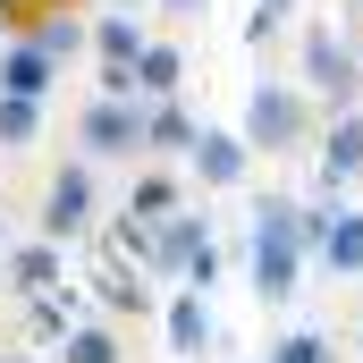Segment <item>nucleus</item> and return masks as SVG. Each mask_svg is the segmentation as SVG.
<instances>
[{"label": "nucleus", "mask_w": 363, "mask_h": 363, "mask_svg": "<svg viewBox=\"0 0 363 363\" xmlns=\"http://www.w3.org/2000/svg\"><path fill=\"white\" fill-rule=\"evenodd\" d=\"M144 43H152V34L135 26V9H101V17H93V60L135 68V60H144Z\"/></svg>", "instance_id": "obj_20"}, {"label": "nucleus", "mask_w": 363, "mask_h": 363, "mask_svg": "<svg viewBox=\"0 0 363 363\" xmlns=\"http://www.w3.org/2000/svg\"><path fill=\"white\" fill-rule=\"evenodd\" d=\"M43 9H77V0H43Z\"/></svg>", "instance_id": "obj_32"}, {"label": "nucleus", "mask_w": 363, "mask_h": 363, "mask_svg": "<svg viewBox=\"0 0 363 363\" xmlns=\"http://www.w3.org/2000/svg\"><path fill=\"white\" fill-rule=\"evenodd\" d=\"M313 194H330V203H347V186L363 178V110H338V118H321V135H313Z\"/></svg>", "instance_id": "obj_7"}, {"label": "nucleus", "mask_w": 363, "mask_h": 363, "mask_svg": "<svg viewBox=\"0 0 363 363\" xmlns=\"http://www.w3.org/2000/svg\"><path fill=\"white\" fill-rule=\"evenodd\" d=\"M203 9H211V0H152V17H169V26H194Z\"/></svg>", "instance_id": "obj_25"}, {"label": "nucleus", "mask_w": 363, "mask_h": 363, "mask_svg": "<svg viewBox=\"0 0 363 363\" xmlns=\"http://www.w3.org/2000/svg\"><path fill=\"white\" fill-rule=\"evenodd\" d=\"M101 161H60L51 186H43V211H34V237H51V245H93L101 228Z\"/></svg>", "instance_id": "obj_3"}, {"label": "nucleus", "mask_w": 363, "mask_h": 363, "mask_svg": "<svg viewBox=\"0 0 363 363\" xmlns=\"http://www.w3.org/2000/svg\"><path fill=\"white\" fill-rule=\"evenodd\" d=\"M85 296L110 321H152L161 313V279L144 271V262H127V254H110L101 237H93V262H85Z\"/></svg>", "instance_id": "obj_4"}, {"label": "nucleus", "mask_w": 363, "mask_h": 363, "mask_svg": "<svg viewBox=\"0 0 363 363\" xmlns=\"http://www.w3.org/2000/svg\"><path fill=\"white\" fill-rule=\"evenodd\" d=\"M178 203H186L178 169H169V161H152V169H135V186H127V203H118V211H135V220H169Z\"/></svg>", "instance_id": "obj_19"}, {"label": "nucleus", "mask_w": 363, "mask_h": 363, "mask_svg": "<svg viewBox=\"0 0 363 363\" xmlns=\"http://www.w3.org/2000/svg\"><path fill=\"white\" fill-rule=\"evenodd\" d=\"M9 34H17V17H9V9H0V43H9Z\"/></svg>", "instance_id": "obj_30"}, {"label": "nucleus", "mask_w": 363, "mask_h": 363, "mask_svg": "<svg viewBox=\"0 0 363 363\" xmlns=\"http://www.w3.org/2000/svg\"><path fill=\"white\" fill-rule=\"evenodd\" d=\"M203 245H211V220H203L194 203H178L169 220H152V279H161V287H186V271H194Z\"/></svg>", "instance_id": "obj_9"}, {"label": "nucleus", "mask_w": 363, "mask_h": 363, "mask_svg": "<svg viewBox=\"0 0 363 363\" xmlns=\"http://www.w3.org/2000/svg\"><path fill=\"white\" fill-rule=\"evenodd\" d=\"M262 363H338V338L330 330H287V338H271Z\"/></svg>", "instance_id": "obj_22"}, {"label": "nucleus", "mask_w": 363, "mask_h": 363, "mask_svg": "<svg viewBox=\"0 0 363 363\" xmlns=\"http://www.w3.org/2000/svg\"><path fill=\"white\" fill-rule=\"evenodd\" d=\"M51 85H60V60H51L34 34H9V43H0V93H26V101H43Z\"/></svg>", "instance_id": "obj_13"}, {"label": "nucleus", "mask_w": 363, "mask_h": 363, "mask_svg": "<svg viewBox=\"0 0 363 363\" xmlns=\"http://www.w3.org/2000/svg\"><path fill=\"white\" fill-rule=\"evenodd\" d=\"M271 9H287V17H296V0H271Z\"/></svg>", "instance_id": "obj_33"}, {"label": "nucleus", "mask_w": 363, "mask_h": 363, "mask_svg": "<svg viewBox=\"0 0 363 363\" xmlns=\"http://www.w3.org/2000/svg\"><path fill=\"white\" fill-rule=\"evenodd\" d=\"M0 9H9V17H17V26H26V17H34V9H43V0H0Z\"/></svg>", "instance_id": "obj_27"}, {"label": "nucleus", "mask_w": 363, "mask_h": 363, "mask_svg": "<svg viewBox=\"0 0 363 363\" xmlns=\"http://www.w3.org/2000/svg\"><path fill=\"white\" fill-rule=\"evenodd\" d=\"M194 135H203V118L186 110V93L152 101V118H144V161H186V152H194Z\"/></svg>", "instance_id": "obj_14"}, {"label": "nucleus", "mask_w": 363, "mask_h": 363, "mask_svg": "<svg viewBox=\"0 0 363 363\" xmlns=\"http://www.w3.org/2000/svg\"><path fill=\"white\" fill-rule=\"evenodd\" d=\"M296 68H304V93L321 101V118L363 110V43L338 17L330 26H296Z\"/></svg>", "instance_id": "obj_1"}, {"label": "nucleus", "mask_w": 363, "mask_h": 363, "mask_svg": "<svg viewBox=\"0 0 363 363\" xmlns=\"http://www.w3.org/2000/svg\"><path fill=\"white\" fill-rule=\"evenodd\" d=\"M355 363H363V313H355Z\"/></svg>", "instance_id": "obj_31"}, {"label": "nucleus", "mask_w": 363, "mask_h": 363, "mask_svg": "<svg viewBox=\"0 0 363 363\" xmlns=\"http://www.w3.org/2000/svg\"><path fill=\"white\" fill-rule=\"evenodd\" d=\"M68 254H77V245L17 237V245L0 254V271H9V304H17V296H43V287H60V279H68Z\"/></svg>", "instance_id": "obj_12"}, {"label": "nucleus", "mask_w": 363, "mask_h": 363, "mask_svg": "<svg viewBox=\"0 0 363 363\" xmlns=\"http://www.w3.org/2000/svg\"><path fill=\"white\" fill-rule=\"evenodd\" d=\"M9 245H17V237H9V211H0V254H9Z\"/></svg>", "instance_id": "obj_29"}, {"label": "nucleus", "mask_w": 363, "mask_h": 363, "mask_svg": "<svg viewBox=\"0 0 363 363\" xmlns=\"http://www.w3.org/2000/svg\"><path fill=\"white\" fill-rule=\"evenodd\" d=\"M287 26H296L287 9H271V0H254V17H245V51H271V43L287 34Z\"/></svg>", "instance_id": "obj_23"}, {"label": "nucleus", "mask_w": 363, "mask_h": 363, "mask_svg": "<svg viewBox=\"0 0 363 363\" xmlns=\"http://www.w3.org/2000/svg\"><path fill=\"white\" fill-rule=\"evenodd\" d=\"M237 135H245L254 152L287 161V152H304V144L321 135V101H313L304 85H279V77H262V85L245 93V118H237Z\"/></svg>", "instance_id": "obj_2"}, {"label": "nucleus", "mask_w": 363, "mask_h": 363, "mask_svg": "<svg viewBox=\"0 0 363 363\" xmlns=\"http://www.w3.org/2000/svg\"><path fill=\"white\" fill-rule=\"evenodd\" d=\"M101 9H135V17H144V9H152V0H101Z\"/></svg>", "instance_id": "obj_28"}, {"label": "nucleus", "mask_w": 363, "mask_h": 363, "mask_svg": "<svg viewBox=\"0 0 363 363\" xmlns=\"http://www.w3.org/2000/svg\"><path fill=\"white\" fill-rule=\"evenodd\" d=\"M144 118H152V101L93 93L85 110H77V152L85 161H144Z\"/></svg>", "instance_id": "obj_5"}, {"label": "nucleus", "mask_w": 363, "mask_h": 363, "mask_svg": "<svg viewBox=\"0 0 363 363\" xmlns=\"http://www.w3.org/2000/svg\"><path fill=\"white\" fill-rule=\"evenodd\" d=\"M135 85H144V101H169V93H186V43L152 34V43H144V60H135Z\"/></svg>", "instance_id": "obj_18"}, {"label": "nucleus", "mask_w": 363, "mask_h": 363, "mask_svg": "<svg viewBox=\"0 0 363 363\" xmlns=\"http://www.w3.org/2000/svg\"><path fill=\"white\" fill-rule=\"evenodd\" d=\"M85 287L77 279H60V287H43V296H17V330H26V347H60L77 321H85Z\"/></svg>", "instance_id": "obj_11"}, {"label": "nucleus", "mask_w": 363, "mask_h": 363, "mask_svg": "<svg viewBox=\"0 0 363 363\" xmlns=\"http://www.w3.org/2000/svg\"><path fill=\"white\" fill-rule=\"evenodd\" d=\"M161 330H169V355L178 363H203L220 347V321H211V296L203 287H169L161 296Z\"/></svg>", "instance_id": "obj_10"}, {"label": "nucleus", "mask_w": 363, "mask_h": 363, "mask_svg": "<svg viewBox=\"0 0 363 363\" xmlns=\"http://www.w3.org/2000/svg\"><path fill=\"white\" fill-rule=\"evenodd\" d=\"M254 161H262V152H254L237 127H203V135H194V152H186V169L203 178V194H237V186L254 178Z\"/></svg>", "instance_id": "obj_8"}, {"label": "nucleus", "mask_w": 363, "mask_h": 363, "mask_svg": "<svg viewBox=\"0 0 363 363\" xmlns=\"http://www.w3.org/2000/svg\"><path fill=\"white\" fill-rule=\"evenodd\" d=\"M17 34H34V43H43V51L60 60V68H68L77 51H93V26H85V17H77V9H34V17H26Z\"/></svg>", "instance_id": "obj_17"}, {"label": "nucleus", "mask_w": 363, "mask_h": 363, "mask_svg": "<svg viewBox=\"0 0 363 363\" xmlns=\"http://www.w3.org/2000/svg\"><path fill=\"white\" fill-rule=\"evenodd\" d=\"M43 135V101H26V93H0V152H26Z\"/></svg>", "instance_id": "obj_21"}, {"label": "nucleus", "mask_w": 363, "mask_h": 363, "mask_svg": "<svg viewBox=\"0 0 363 363\" xmlns=\"http://www.w3.org/2000/svg\"><path fill=\"white\" fill-rule=\"evenodd\" d=\"M304 271H313V245H304V237L245 228V279H254L262 304H296V296H304Z\"/></svg>", "instance_id": "obj_6"}, {"label": "nucleus", "mask_w": 363, "mask_h": 363, "mask_svg": "<svg viewBox=\"0 0 363 363\" xmlns=\"http://www.w3.org/2000/svg\"><path fill=\"white\" fill-rule=\"evenodd\" d=\"M0 363H51V355H43V347H26V338H17V347H0Z\"/></svg>", "instance_id": "obj_26"}, {"label": "nucleus", "mask_w": 363, "mask_h": 363, "mask_svg": "<svg viewBox=\"0 0 363 363\" xmlns=\"http://www.w3.org/2000/svg\"><path fill=\"white\" fill-rule=\"evenodd\" d=\"M51 363H127V338H118V321H110V313H85V321L51 347Z\"/></svg>", "instance_id": "obj_16"}, {"label": "nucleus", "mask_w": 363, "mask_h": 363, "mask_svg": "<svg viewBox=\"0 0 363 363\" xmlns=\"http://www.w3.org/2000/svg\"><path fill=\"white\" fill-rule=\"evenodd\" d=\"M0 296H9V271H0Z\"/></svg>", "instance_id": "obj_34"}, {"label": "nucleus", "mask_w": 363, "mask_h": 363, "mask_svg": "<svg viewBox=\"0 0 363 363\" xmlns=\"http://www.w3.org/2000/svg\"><path fill=\"white\" fill-rule=\"evenodd\" d=\"M313 262H321L330 279H363V211H355V203H338V211H330V228H321Z\"/></svg>", "instance_id": "obj_15"}, {"label": "nucleus", "mask_w": 363, "mask_h": 363, "mask_svg": "<svg viewBox=\"0 0 363 363\" xmlns=\"http://www.w3.org/2000/svg\"><path fill=\"white\" fill-rule=\"evenodd\" d=\"M220 271H228V254H220V245H203V254H194V271H186V287H203V296H211Z\"/></svg>", "instance_id": "obj_24"}]
</instances>
